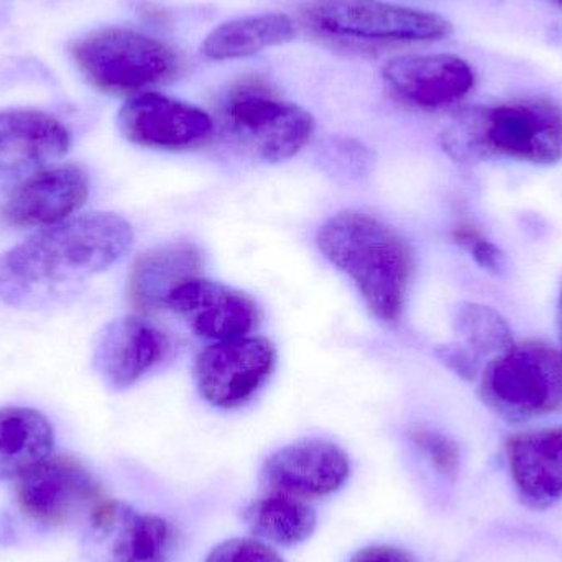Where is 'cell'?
I'll return each instance as SVG.
<instances>
[{"instance_id": "obj_19", "label": "cell", "mask_w": 562, "mask_h": 562, "mask_svg": "<svg viewBox=\"0 0 562 562\" xmlns=\"http://www.w3.org/2000/svg\"><path fill=\"white\" fill-rule=\"evenodd\" d=\"M55 429L43 413L0 408V481L22 477L52 456Z\"/></svg>"}, {"instance_id": "obj_6", "label": "cell", "mask_w": 562, "mask_h": 562, "mask_svg": "<svg viewBox=\"0 0 562 562\" xmlns=\"http://www.w3.org/2000/svg\"><path fill=\"white\" fill-rule=\"evenodd\" d=\"M482 402L507 422L562 412V349L543 340L512 344L481 373Z\"/></svg>"}, {"instance_id": "obj_21", "label": "cell", "mask_w": 562, "mask_h": 562, "mask_svg": "<svg viewBox=\"0 0 562 562\" xmlns=\"http://www.w3.org/2000/svg\"><path fill=\"white\" fill-rule=\"evenodd\" d=\"M244 520L256 537L279 547H296L310 540L317 524L316 512L303 498L283 494L252 502Z\"/></svg>"}, {"instance_id": "obj_20", "label": "cell", "mask_w": 562, "mask_h": 562, "mask_svg": "<svg viewBox=\"0 0 562 562\" xmlns=\"http://www.w3.org/2000/svg\"><path fill=\"white\" fill-rule=\"evenodd\" d=\"M296 36L293 20L284 13H263L231 20L214 29L203 43L204 56L216 61L246 58L290 43Z\"/></svg>"}, {"instance_id": "obj_26", "label": "cell", "mask_w": 562, "mask_h": 562, "mask_svg": "<svg viewBox=\"0 0 562 562\" xmlns=\"http://www.w3.org/2000/svg\"><path fill=\"white\" fill-rule=\"evenodd\" d=\"M204 562H284L269 544L254 538H234L211 551Z\"/></svg>"}, {"instance_id": "obj_25", "label": "cell", "mask_w": 562, "mask_h": 562, "mask_svg": "<svg viewBox=\"0 0 562 562\" xmlns=\"http://www.w3.org/2000/svg\"><path fill=\"white\" fill-rule=\"evenodd\" d=\"M452 240L464 249L481 269L491 273H501L505 267V256L491 239L472 224H461L452 229Z\"/></svg>"}, {"instance_id": "obj_4", "label": "cell", "mask_w": 562, "mask_h": 562, "mask_svg": "<svg viewBox=\"0 0 562 562\" xmlns=\"http://www.w3.org/2000/svg\"><path fill=\"white\" fill-rule=\"evenodd\" d=\"M82 78L105 94H142L183 72L180 53L154 36L131 29H102L72 43Z\"/></svg>"}, {"instance_id": "obj_5", "label": "cell", "mask_w": 562, "mask_h": 562, "mask_svg": "<svg viewBox=\"0 0 562 562\" xmlns=\"http://www.w3.org/2000/svg\"><path fill=\"white\" fill-rule=\"evenodd\" d=\"M224 134L252 157L280 164L300 154L313 137V115L281 98L259 79L237 82L221 104Z\"/></svg>"}, {"instance_id": "obj_15", "label": "cell", "mask_w": 562, "mask_h": 562, "mask_svg": "<svg viewBox=\"0 0 562 562\" xmlns=\"http://www.w3.org/2000/svg\"><path fill=\"white\" fill-rule=\"evenodd\" d=\"M168 352L170 340L164 330L144 317L124 316L99 334L92 363L104 383L124 390L160 366Z\"/></svg>"}, {"instance_id": "obj_17", "label": "cell", "mask_w": 562, "mask_h": 562, "mask_svg": "<svg viewBox=\"0 0 562 562\" xmlns=\"http://www.w3.org/2000/svg\"><path fill=\"white\" fill-rule=\"evenodd\" d=\"M508 468L525 504L548 508L562 498V426L518 432L507 441Z\"/></svg>"}, {"instance_id": "obj_11", "label": "cell", "mask_w": 562, "mask_h": 562, "mask_svg": "<svg viewBox=\"0 0 562 562\" xmlns=\"http://www.w3.org/2000/svg\"><path fill=\"white\" fill-rule=\"evenodd\" d=\"M89 191V177L81 167L55 165L12 187L0 207V220L19 229H46L71 220L85 206Z\"/></svg>"}, {"instance_id": "obj_2", "label": "cell", "mask_w": 562, "mask_h": 562, "mask_svg": "<svg viewBox=\"0 0 562 562\" xmlns=\"http://www.w3.org/2000/svg\"><path fill=\"white\" fill-rule=\"evenodd\" d=\"M317 247L352 280L380 321L393 324L402 317L416 269L415 254L402 234L372 214L344 211L321 227Z\"/></svg>"}, {"instance_id": "obj_18", "label": "cell", "mask_w": 562, "mask_h": 562, "mask_svg": "<svg viewBox=\"0 0 562 562\" xmlns=\"http://www.w3.org/2000/svg\"><path fill=\"white\" fill-rule=\"evenodd\" d=\"M203 257L194 244L177 243L142 254L128 276V300L140 313L167 307L168 297L184 281L196 279Z\"/></svg>"}, {"instance_id": "obj_3", "label": "cell", "mask_w": 562, "mask_h": 562, "mask_svg": "<svg viewBox=\"0 0 562 562\" xmlns=\"http://www.w3.org/2000/svg\"><path fill=\"white\" fill-rule=\"evenodd\" d=\"M441 145L458 164H479L492 158L560 164L562 104L535 95L464 109L442 132Z\"/></svg>"}, {"instance_id": "obj_8", "label": "cell", "mask_w": 562, "mask_h": 562, "mask_svg": "<svg viewBox=\"0 0 562 562\" xmlns=\"http://www.w3.org/2000/svg\"><path fill=\"white\" fill-rule=\"evenodd\" d=\"M277 366L272 340L244 336L220 340L198 356V390L211 405L234 409L246 405L266 385Z\"/></svg>"}, {"instance_id": "obj_14", "label": "cell", "mask_w": 562, "mask_h": 562, "mask_svg": "<svg viewBox=\"0 0 562 562\" xmlns=\"http://www.w3.org/2000/svg\"><path fill=\"white\" fill-rule=\"evenodd\" d=\"M167 310L183 317L198 336L217 342L249 336L262 319L249 294L201 277L181 283L168 297Z\"/></svg>"}, {"instance_id": "obj_10", "label": "cell", "mask_w": 562, "mask_h": 562, "mask_svg": "<svg viewBox=\"0 0 562 562\" xmlns=\"http://www.w3.org/2000/svg\"><path fill=\"white\" fill-rule=\"evenodd\" d=\"M117 124L128 142L154 150H193L214 132L203 109L158 92L132 95L119 111Z\"/></svg>"}, {"instance_id": "obj_29", "label": "cell", "mask_w": 562, "mask_h": 562, "mask_svg": "<svg viewBox=\"0 0 562 562\" xmlns=\"http://www.w3.org/2000/svg\"><path fill=\"white\" fill-rule=\"evenodd\" d=\"M557 324H558V333H560L561 349H562V288H561V293H560V300H558Z\"/></svg>"}, {"instance_id": "obj_12", "label": "cell", "mask_w": 562, "mask_h": 562, "mask_svg": "<svg viewBox=\"0 0 562 562\" xmlns=\"http://www.w3.org/2000/svg\"><path fill=\"white\" fill-rule=\"evenodd\" d=\"M350 475L346 452L323 439H304L270 456L260 472V484L270 494L321 498L344 487Z\"/></svg>"}, {"instance_id": "obj_27", "label": "cell", "mask_w": 562, "mask_h": 562, "mask_svg": "<svg viewBox=\"0 0 562 562\" xmlns=\"http://www.w3.org/2000/svg\"><path fill=\"white\" fill-rule=\"evenodd\" d=\"M438 359L452 372L465 380H474L481 373V362L474 353L469 352L461 344L454 342L436 350Z\"/></svg>"}, {"instance_id": "obj_7", "label": "cell", "mask_w": 562, "mask_h": 562, "mask_svg": "<svg viewBox=\"0 0 562 562\" xmlns=\"http://www.w3.org/2000/svg\"><path fill=\"white\" fill-rule=\"evenodd\" d=\"M300 15L314 35L352 45L438 42L452 33V23L438 13L383 0H310Z\"/></svg>"}, {"instance_id": "obj_1", "label": "cell", "mask_w": 562, "mask_h": 562, "mask_svg": "<svg viewBox=\"0 0 562 562\" xmlns=\"http://www.w3.org/2000/svg\"><path fill=\"white\" fill-rule=\"evenodd\" d=\"M132 244L131 224L104 211L46 227L0 256V300L13 307L65 301L79 284L115 266Z\"/></svg>"}, {"instance_id": "obj_22", "label": "cell", "mask_w": 562, "mask_h": 562, "mask_svg": "<svg viewBox=\"0 0 562 562\" xmlns=\"http://www.w3.org/2000/svg\"><path fill=\"white\" fill-rule=\"evenodd\" d=\"M109 533H115L111 548L114 562H168L171 530L164 518L122 505Z\"/></svg>"}, {"instance_id": "obj_23", "label": "cell", "mask_w": 562, "mask_h": 562, "mask_svg": "<svg viewBox=\"0 0 562 562\" xmlns=\"http://www.w3.org/2000/svg\"><path fill=\"white\" fill-rule=\"evenodd\" d=\"M452 324L459 336V344L479 360L491 356L494 359L514 344L507 321L484 304H458L452 314Z\"/></svg>"}, {"instance_id": "obj_30", "label": "cell", "mask_w": 562, "mask_h": 562, "mask_svg": "<svg viewBox=\"0 0 562 562\" xmlns=\"http://www.w3.org/2000/svg\"><path fill=\"white\" fill-rule=\"evenodd\" d=\"M551 2H553L554 5H558L560 7V9H562V0H551Z\"/></svg>"}, {"instance_id": "obj_13", "label": "cell", "mask_w": 562, "mask_h": 562, "mask_svg": "<svg viewBox=\"0 0 562 562\" xmlns=\"http://www.w3.org/2000/svg\"><path fill=\"white\" fill-rule=\"evenodd\" d=\"M71 147L68 127L55 115L33 109L0 112V178L20 181L55 167Z\"/></svg>"}, {"instance_id": "obj_9", "label": "cell", "mask_w": 562, "mask_h": 562, "mask_svg": "<svg viewBox=\"0 0 562 562\" xmlns=\"http://www.w3.org/2000/svg\"><path fill=\"white\" fill-rule=\"evenodd\" d=\"M16 502L26 517L46 527H58L91 512L104 501L101 484L86 465L68 456H49L16 479Z\"/></svg>"}, {"instance_id": "obj_16", "label": "cell", "mask_w": 562, "mask_h": 562, "mask_svg": "<svg viewBox=\"0 0 562 562\" xmlns=\"http://www.w3.org/2000/svg\"><path fill=\"white\" fill-rule=\"evenodd\" d=\"M383 79L403 102L426 111L462 101L475 85L474 69L454 55L398 56L386 63Z\"/></svg>"}, {"instance_id": "obj_24", "label": "cell", "mask_w": 562, "mask_h": 562, "mask_svg": "<svg viewBox=\"0 0 562 562\" xmlns=\"http://www.w3.org/2000/svg\"><path fill=\"white\" fill-rule=\"evenodd\" d=\"M412 439L436 471L441 472L446 477L458 475L461 468V448L454 439L435 429L426 428L412 431Z\"/></svg>"}, {"instance_id": "obj_28", "label": "cell", "mask_w": 562, "mask_h": 562, "mask_svg": "<svg viewBox=\"0 0 562 562\" xmlns=\"http://www.w3.org/2000/svg\"><path fill=\"white\" fill-rule=\"evenodd\" d=\"M350 562H415L406 551L400 550L395 547H385V544H379V547L363 548V550L357 551L353 554Z\"/></svg>"}]
</instances>
